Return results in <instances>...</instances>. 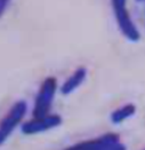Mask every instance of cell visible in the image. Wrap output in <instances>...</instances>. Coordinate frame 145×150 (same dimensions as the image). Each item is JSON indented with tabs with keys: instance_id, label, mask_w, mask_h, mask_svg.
<instances>
[{
	"instance_id": "obj_1",
	"label": "cell",
	"mask_w": 145,
	"mask_h": 150,
	"mask_svg": "<svg viewBox=\"0 0 145 150\" xmlns=\"http://www.w3.org/2000/svg\"><path fill=\"white\" fill-rule=\"evenodd\" d=\"M27 111L24 101H16L0 120V147L12 137L13 132L22 124Z\"/></svg>"
},
{
	"instance_id": "obj_2",
	"label": "cell",
	"mask_w": 145,
	"mask_h": 150,
	"mask_svg": "<svg viewBox=\"0 0 145 150\" xmlns=\"http://www.w3.org/2000/svg\"><path fill=\"white\" fill-rule=\"evenodd\" d=\"M111 4L117 24L122 36L129 41H138L141 39V33L127 9V0H111Z\"/></svg>"
},
{
	"instance_id": "obj_3",
	"label": "cell",
	"mask_w": 145,
	"mask_h": 150,
	"mask_svg": "<svg viewBox=\"0 0 145 150\" xmlns=\"http://www.w3.org/2000/svg\"><path fill=\"white\" fill-rule=\"evenodd\" d=\"M57 91V80L54 77H47L40 85L34 100L32 115L33 117H42L50 113L51 104Z\"/></svg>"
},
{
	"instance_id": "obj_4",
	"label": "cell",
	"mask_w": 145,
	"mask_h": 150,
	"mask_svg": "<svg viewBox=\"0 0 145 150\" xmlns=\"http://www.w3.org/2000/svg\"><path fill=\"white\" fill-rule=\"evenodd\" d=\"M62 124V117L56 113H49L42 117H32L30 120L22 124L21 129L25 135H36L49 129L56 128Z\"/></svg>"
},
{
	"instance_id": "obj_5",
	"label": "cell",
	"mask_w": 145,
	"mask_h": 150,
	"mask_svg": "<svg viewBox=\"0 0 145 150\" xmlns=\"http://www.w3.org/2000/svg\"><path fill=\"white\" fill-rule=\"evenodd\" d=\"M120 138L115 133H106L95 139L86 140L70 146L65 150H109L111 147L118 144Z\"/></svg>"
},
{
	"instance_id": "obj_6",
	"label": "cell",
	"mask_w": 145,
	"mask_h": 150,
	"mask_svg": "<svg viewBox=\"0 0 145 150\" xmlns=\"http://www.w3.org/2000/svg\"><path fill=\"white\" fill-rule=\"evenodd\" d=\"M87 78V69L85 67H79L66 78V80L61 86V93L69 95L79 87Z\"/></svg>"
},
{
	"instance_id": "obj_7",
	"label": "cell",
	"mask_w": 145,
	"mask_h": 150,
	"mask_svg": "<svg viewBox=\"0 0 145 150\" xmlns=\"http://www.w3.org/2000/svg\"><path fill=\"white\" fill-rule=\"evenodd\" d=\"M135 113H136V105L134 103H126L117 108L115 110H113L111 112L110 119L113 124H121L125 120L133 117Z\"/></svg>"
},
{
	"instance_id": "obj_8",
	"label": "cell",
	"mask_w": 145,
	"mask_h": 150,
	"mask_svg": "<svg viewBox=\"0 0 145 150\" xmlns=\"http://www.w3.org/2000/svg\"><path fill=\"white\" fill-rule=\"evenodd\" d=\"M9 2H11V0H0V17L5 14L6 9L8 8Z\"/></svg>"
},
{
	"instance_id": "obj_9",
	"label": "cell",
	"mask_w": 145,
	"mask_h": 150,
	"mask_svg": "<svg viewBox=\"0 0 145 150\" xmlns=\"http://www.w3.org/2000/svg\"><path fill=\"white\" fill-rule=\"evenodd\" d=\"M109 150H126V147L121 143V142H119L118 144H115V146H113V147H111Z\"/></svg>"
},
{
	"instance_id": "obj_10",
	"label": "cell",
	"mask_w": 145,
	"mask_h": 150,
	"mask_svg": "<svg viewBox=\"0 0 145 150\" xmlns=\"http://www.w3.org/2000/svg\"><path fill=\"white\" fill-rule=\"evenodd\" d=\"M137 1H143V0H137Z\"/></svg>"
},
{
	"instance_id": "obj_11",
	"label": "cell",
	"mask_w": 145,
	"mask_h": 150,
	"mask_svg": "<svg viewBox=\"0 0 145 150\" xmlns=\"http://www.w3.org/2000/svg\"><path fill=\"white\" fill-rule=\"evenodd\" d=\"M142 150H145V148H144V149H142Z\"/></svg>"
}]
</instances>
